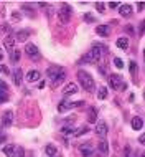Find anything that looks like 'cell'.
I'll return each mask as SVG.
<instances>
[{"mask_svg": "<svg viewBox=\"0 0 145 157\" xmlns=\"http://www.w3.org/2000/svg\"><path fill=\"white\" fill-rule=\"evenodd\" d=\"M91 157H94V155H91Z\"/></svg>", "mask_w": 145, "mask_h": 157, "instance_id": "obj_41", "label": "cell"}, {"mask_svg": "<svg viewBox=\"0 0 145 157\" xmlns=\"http://www.w3.org/2000/svg\"><path fill=\"white\" fill-rule=\"evenodd\" d=\"M139 141H140V144H143V142H145V136H143V134L140 136V139H139Z\"/></svg>", "mask_w": 145, "mask_h": 157, "instance_id": "obj_38", "label": "cell"}, {"mask_svg": "<svg viewBox=\"0 0 145 157\" xmlns=\"http://www.w3.org/2000/svg\"><path fill=\"white\" fill-rule=\"evenodd\" d=\"M3 154H5L7 157H15V151H17V147L13 146V144H7L5 147H3Z\"/></svg>", "mask_w": 145, "mask_h": 157, "instance_id": "obj_20", "label": "cell"}, {"mask_svg": "<svg viewBox=\"0 0 145 157\" xmlns=\"http://www.w3.org/2000/svg\"><path fill=\"white\" fill-rule=\"evenodd\" d=\"M117 46L121 50H127V48H129V38H127V36H121L117 40Z\"/></svg>", "mask_w": 145, "mask_h": 157, "instance_id": "obj_23", "label": "cell"}, {"mask_svg": "<svg viewBox=\"0 0 145 157\" xmlns=\"http://www.w3.org/2000/svg\"><path fill=\"white\" fill-rule=\"evenodd\" d=\"M76 93H78V84L76 83H68L63 88V94L65 96H71V94H76Z\"/></svg>", "mask_w": 145, "mask_h": 157, "instance_id": "obj_11", "label": "cell"}, {"mask_svg": "<svg viewBox=\"0 0 145 157\" xmlns=\"http://www.w3.org/2000/svg\"><path fill=\"white\" fill-rule=\"evenodd\" d=\"M71 15H72L71 7L68 5V3H63L61 8H59V12H58V18H59V22H61L63 25H68V23H69V20H71Z\"/></svg>", "mask_w": 145, "mask_h": 157, "instance_id": "obj_3", "label": "cell"}, {"mask_svg": "<svg viewBox=\"0 0 145 157\" xmlns=\"http://www.w3.org/2000/svg\"><path fill=\"white\" fill-rule=\"evenodd\" d=\"M78 81L79 84L84 88L86 91H94L96 90V84H94V79H92V76L87 73V71L84 70H79L78 71Z\"/></svg>", "mask_w": 145, "mask_h": 157, "instance_id": "obj_2", "label": "cell"}, {"mask_svg": "<svg viewBox=\"0 0 145 157\" xmlns=\"http://www.w3.org/2000/svg\"><path fill=\"white\" fill-rule=\"evenodd\" d=\"M114 65H116L119 70H122V68H124V61L121 60V58H114Z\"/></svg>", "mask_w": 145, "mask_h": 157, "instance_id": "obj_29", "label": "cell"}, {"mask_svg": "<svg viewBox=\"0 0 145 157\" xmlns=\"http://www.w3.org/2000/svg\"><path fill=\"white\" fill-rule=\"evenodd\" d=\"M45 152H46L48 157H56L58 155V149H56V146H53V144H48V146L45 147Z\"/></svg>", "mask_w": 145, "mask_h": 157, "instance_id": "obj_21", "label": "cell"}, {"mask_svg": "<svg viewBox=\"0 0 145 157\" xmlns=\"http://www.w3.org/2000/svg\"><path fill=\"white\" fill-rule=\"evenodd\" d=\"M0 91H3V93H8V84L3 81V79H0Z\"/></svg>", "mask_w": 145, "mask_h": 157, "instance_id": "obj_28", "label": "cell"}, {"mask_svg": "<svg viewBox=\"0 0 145 157\" xmlns=\"http://www.w3.org/2000/svg\"><path fill=\"white\" fill-rule=\"evenodd\" d=\"M23 154H25V151L22 149V147H20V149H17V151H15V157H23Z\"/></svg>", "mask_w": 145, "mask_h": 157, "instance_id": "obj_33", "label": "cell"}, {"mask_svg": "<svg viewBox=\"0 0 145 157\" xmlns=\"http://www.w3.org/2000/svg\"><path fill=\"white\" fill-rule=\"evenodd\" d=\"M20 56H22V53H20V50H13V52H12V61L13 63H18L20 61Z\"/></svg>", "mask_w": 145, "mask_h": 157, "instance_id": "obj_26", "label": "cell"}, {"mask_svg": "<svg viewBox=\"0 0 145 157\" xmlns=\"http://www.w3.org/2000/svg\"><path fill=\"white\" fill-rule=\"evenodd\" d=\"M79 151H81V155H83V157H91L92 154H94V149H92V144L91 142L81 144Z\"/></svg>", "mask_w": 145, "mask_h": 157, "instance_id": "obj_8", "label": "cell"}, {"mask_svg": "<svg viewBox=\"0 0 145 157\" xmlns=\"http://www.w3.org/2000/svg\"><path fill=\"white\" fill-rule=\"evenodd\" d=\"M40 78H41V75H40V71H36V70H32L27 73V81L28 83H36Z\"/></svg>", "mask_w": 145, "mask_h": 157, "instance_id": "obj_15", "label": "cell"}, {"mask_svg": "<svg viewBox=\"0 0 145 157\" xmlns=\"http://www.w3.org/2000/svg\"><path fill=\"white\" fill-rule=\"evenodd\" d=\"M125 157H129V155H127V154H125Z\"/></svg>", "mask_w": 145, "mask_h": 157, "instance_id": "obj_40", "label": "cell"}, {"mask_svg": "<svg viewBox=\"0 0 145 157\" xmlns=\"http://www.w3.org/2000/svg\"><path fill=\"white\" fill-rule=\"evenodd\" d=\"M13 45H15L13 33H8V35H5V38H3V46H5L8 52H13Z\"/></svg>", "mask_w": 145, "mask_h": 157, "instance_id": "obj_9", "label": "cell"}, {"mask_svg": "<svg viewBox=\"0 0 145 157\" xmlns=\"http://www.w3.org/2000/svg\"><path fill=\"white\" fill-rule=\"evenodd\" d=\"M106 52H107V48H106L104 45L94 43V45H92V48H91V52H89V55L92 56V60H94V61H99L101 58H102V55H104Z\"/></svg>", "mask_w": 145, "mask_h": 157, "instance_id": "obj_5", "label": "cell"}, {"mask_svg": "<svg viewBox=\"0 0 145 157\" xmlns=\"http://www.w3.org/2000/svg\"><path fill=\"white\" fill-rule=\"evenodd\" d=\"M137 8H139V10H140V12H142V10H143V3H142V2H140V3H139V5H137Z\"/></svg>", "mask_w": 145, "mask_h": 157, "instance_id": "obj_37", "label": "cell"}, {"mask_svg": "<svg viewBox=\"0 0 145 157\" xmlns=\"http://www.w3.org/2000/svg\"><path fill=\"white\" fill-rule=\"evenodd\" d=\"M87 132H89V127L87 126H81L78 131H74V134H72V136H74V137H81V136H84Z\"/></svg>", "mask_w": 145, "mask_h": 157, "instance_id": "obj_24", "label": "cell"}, {"mask_svg": "<svg viewBox=\"0 0 145 157\" xmlns=\"http://www.w3.org/2000/svg\"><path fill=\"white\" fill-rule=\"evenodd\" d=\"M135 70H137V63L130 61V73H135Z\"/></svg>", "mask_w": 145, "mask_h": 157, "instance_id": "obj_34", "label": "cell"}, {"mask_svg": "<svg viewBox=\"0 0 145 157\" xmlns=\"http://www.w3.org/2000/svg\"><path fill=\"white\" fill-rule=\"evenodd\" d=\"M84 20H87V22H94V17H91V15H84Z\"/></svg>", "mask_w": 145, "mask_h": 157, "instance_id": "obj_35", "label": "cell"}, {"mask_svg": "<svg viewBox=\"0 0 145 157\" xmlns=\"http://www.w3.org/2000/svg\"><path fill=\"white\" fill-rule=\"evenodd\" d=\"M87 122H91V124H96L97 122V109L94 108V106H91V108H87Z\"/></svg>", "mask_w": 145, "mask_h": 157, "instance_id": "obj_10", "label": "cell"}, {"mask_svg": "<svg viewBox=\"0 0 145 157\" xmlns=\"http://www.w3.org/2000/svg\"><path fill=\"white\" fill-rule=\"evenodd\" d=\"M3 60V52H2V48H0V61Z\"/></svg>", "mask_w": 145, "mask_h": 157, "instance_id": "obj_39", "label": "cell"}, {"mask_svg": "<svg viewBox=\"0 0 145 157\" xmlns=\"http://www.w3.org/2000/svg\"><path fill=\"white\" fill-rule=\"evenodd\" d=\"M5 101H8V93L0 91V103H5Z\"/></svg>", "mask_w": 145, "mask_h": 157, "instance_id": "obj_30", "label": "cell"}, {"mask_svg": "<svg viewBox=\"0 0 145 157\" xmlns=\"http://www.w3.org/2000/svg\"><path fill=\"white\" fill-rule=\"evenodd\" d=\"M72 106H74V103L72 101H61V103L58 104V111L59 113H65V111H68V109H72Z\"/></svg>", "mask_w": 145, "mask_h": 157, "instance_id": "obj_16", "label": "cell"}, {"mask_svg": "<svg viewBox=\"0 0 145 157\" xmlns=\"http://www.w3.org/2000/svg\"><path fill=\"white\" fill-rule=\"evenodd\" d=\"M25 53L28 55V58H32V60H35V61H38V60H40V56H41L38 46L33 45V43H28L27 46H25Z\"/></svg>", "mask_w": 145, "mask_h": 157, "instance_id": "obj_6", "label": "cell"}, {"mask_svg": "<svg viewBox=\"0 0 145 157\" xmlns=\"http://www.w3.org/2000/svg\"><path fill=\"white\" fill-rule=\"evenodd\" d=\"M119 13L122 17H130L132 15V7L129 3H124V5H119Z\"/></svg>", "mask_w": 145, "mask_h": 157, "instance_id": "obj_17", "label": "cell"}, {"mask_svg": "<svg viewBox=\"0 0 145 157\" xmlns=\"http://www.w3.org/2000/svg\"><path fill=\"white\" fill-rule=\"evenodd\" d=\"M109 7H110V8H117V7H119V3H117V2H110V3H109Z\"/></svg>", "mask_w": 145, "mask_h": 157, "instance_id": "obj_36", "label": "cell"}, {"mask_svg": "<svg viewBox=\"0 0 145 157\" xmlns=\"http://www.w3.org/2000/svg\"><path fill=\"white\" fill-rule=\"evenodd\" d=\"M2 122L3 126H12V122H13V111H5L2 114Z\"/></svg>", "mask_w": 145, "mask_h": 157, "instance_id": "obj_14", "label": "cell"}, {"mask_svg": "<svg viewBox=\"0 0 145 157\" xmlns=\"http://www.w3.org/2000/svg\"><path fill=\"white\" fill-rule=\"evenodd\" d=\"M106 98H107V88L101 86L99 91H97V99H106Z\"/></svg>", "mask_w": 145, "mask_h": 157, "instance_id": "obj_25", "label": "cell"}, {"mask_svg": "<svg viewBox=\"0 0 145 157\" xmlns=\"http://www.w3.org/2000/svg\"><path fill=\"white\" fill-rule=\"evenodd\" d=\"M96 10H97V12H104V3H102V2H97V3H96Z\"/></svg>", "mask_w": 145, "mask_h": 157, "instance_id": "obj_32", "label": "cell"}, {"mask_svg": "<svg viewBox=\"0 0 145 157\" xmlns=\"http://www.w3.org/2000/svg\"><path fill=\"white\" fill-rule=\"evenodd\" d=\"M109 84H110V88H112V90H117V91L127 90V84L124 83L122 76H119V75H110L109 76Z\"/></svg>", "mask_w": 145, "mask_h": 157, "instance_id": "obj_4", "label": "cell"}, {"mask_svg": "<svg viewBox=\"0 0 145 157\" xmlns=\"http://www.w3.org/2000/svg\"><path fill=\"white\" fill-rule=\"evenodd\" d=\"M96 33L101 36H109V25H99V27H96Z\"/></svg>", "mask_w": 145, "mask_h": 157, "instance_id": "obj_22", "label": "cell"}, {"mask_svg": "<svg viewBox=\"0 0 145 157\" xmlns=\"http://www.w3.org/2000/svg\"><path fill=\"white\" fill-rule=\"evenodd\" d=\"M130 126H132V129H134V131H140V129L143 127V121H142V117H132Z\"/></svg>", "mask_w": 145, "mask_h": 157, "instance_id": "obj_18", "label": "cell"}, {"mask_svg": "<svg viewBox=\"0 0 145 157\" xmlns=\"http://www.w3.org/2000/svg\"><path fill=\"white\" fill-rule=\"evenodd\" d=\"M61 132H63V134H74V127H71V126H63V127H61Z\"/></svg>", "mask_w": 145, "mask_h": 157, "instance_id": "obj_27", "label": "cell"}, {"mask_svg": "<svg viewBox=\"0 0 145 157\" xmlns=\"http://www.w3.org/2000/svg\"><path fill=\"white\" fill-rule=\"evenodd\" d=\"M30 35H32V32H30V30H18L17 33H13L15 41H27V38Z\"/></svg>", "mask_w": 145, "mask_h": 157, "instance_id": "obj_12", "label": "cell"}, {"mask_svg": "<svg viewBox=\"0 0 145 157\" xmlns=\"http://www.w3.org/2000/svg\"><path fill=\"white\" fill-rule=\"evenodd\" d=\"M107 132H109V127H107V124H106L104 121L96 122V134L99 136V137H106Z\"/></svg>", "mask_w": 145, "mask_h": 157, "instance_id": "obj_7", "label": "cell"}, {"mask_svg": "<svg viewBox=\"0 0 145 157\" xmlns=\"http://www.w3.org/2000/svg\"><path fill=\"white\" fill-rule=\"evenodd\" d=\"M12 76H13V83L17 84V86H20L23 81V73H22V70L20 68H15L13 71H12Z\"/></svg>", "mask_w": 145, "mask_h": 157, "instance_id": "obj_13", "label": "cell"}, {"mask_svg": "<svg viewBox=\"0 0 145 157\" xmlns=\"http://www.w3.org/2000/svg\"><path fill=\"white\" fill-rule=\"evenodd\" d=\"M97 151H101L102 155H107L109 154V142L107 141H99V144H97Z\"/></svg>", "mask_w": 145, "mask_h": 157, "instance_id": "obj_19", "label": "cell"}, {"mask_svg": "<svg viewBox=\"0 0 145 157\" xmlns=\"http://www.w3.org/2000/svg\"><path fill=\"white\" fill-rule=\"evenodd\" d=\"M0 73L2 75H10V70H8L5 65H0Z\"/></svg>", "mask_w": 145, "mask_h": 157, "instance_id": "obj_31", "label": "cell"}, {"mask_svg": "<svg viewBox=\"0 0 145 157\" xmlns=\"http://www.w3.org/2000/svg\"><path fill=\"white\" fill-rule=\"evenodd\" d=\"M112 157H114V155H112Z\"/></svg>", "mask_w": 145, "mask_h": 157, "instance_id": "obj_42", "label": "cell"}, {"mask_svg": "<svg viewBox=\"0 0 145 157\" xmlns=\"http://www.w3.org/2000/svg\"><path fill=\"white\" fill-rule=\"evenodd\" d=\"M46 76L50 78V81L53 84H59V83L65 81L66 71H65V68H61V66H50L48 70H46Z\"/></svg>", "mask_w": 145, "mask_h": 157, "instance_id": "obj_1", "label": "cell"}]
</instances>
